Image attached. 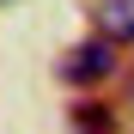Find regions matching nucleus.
I'll list each match as a JSON object with an SVG mask.
<instances>
[{
  "label": "nucleus",
  "instance_id": "3",
  "mask_svg": "<svg viewBox=\"0 0 134 134\" xmlns=\"http://www.w3.org/2000/svg\"><path fill=\"white\" fill-rule=\"evenodd\" d=\"M73 122H79V134H110V128H116V110H104V104H79Z\"/></svg>",
  "mask_w": 134,
  "mask_h": 134
},
{
  "label": "nucleus",
  "instance_id": "1",
  "mask_svg": "<svg viewBox=\"0 0 134 134\" xmlns=\"http://www.w3.org/2000/svg\"><path fill=\"white\" fill-rule=\"evenodd\" d=\"M110 73H116V43H110V37L79 43V49H67V61H61V79L67 85H98Z\"/></svg>",
  "mask_w": 134,
  "mask_h": 134
},
{
  "label": "nucleus",
  "instance_id": "2",
  "mask_svg": "<svg viewBox=\"0 0 134 134\" xmlns=\"http://www.w3.org/2000/svg\"><path fill=\"white\" fill-rule=\"evenodd\" d=\"M98 31L110 43H134V0H104L98 6Z\"/></svg>",
  "mask_w": 134,
  "mask_h": 134
}]
</instances>
